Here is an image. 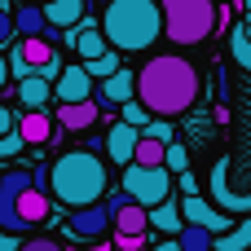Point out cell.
I'll list each match as a JSON object with an SVG mask.
<instances>
[{"instance_id":"obj_22","label":"cell","mask_w":251,"mask_h":251,"mask_svg":"<svg viewBox=\"0 0 251 251\" xmlns=\"http://www.w3.org/2000/svg\"><path fill=\"white\" fill-rule=\"evenodd\" d=\"M229 49H234V62L251 71V18H243V22L234 26V35H229Z\"/></svg>"},{"instance_id":"obj_14","label":"cell","mask_w":251,"mask_h":251,"mask_svg":"<svg viewBox=\"0 0 251 251\" xmlns=\"http://www.w3.org/2000/svg\"><path fill=\"white\" fill-rule=\"evenodd\" d=\"M49 97H53V79H44L40 71H31V75H22V79H18V101H22L26 110L49 106Z\"/></svg>"},{"instance_id":"obj_4","label":"cell","mask_w":251,"mask_h":251,"mask_svg":"<svg viewBox=\"0 0 251 251\" xmlns=\"http://www.w3.org/2000/svg\"><path fill=\"white\" fill-rule=\"evenodd\" d=\"M159 13H163V40H172L176 49H194L212 40L221 22L216 0H159Z\"/></svg>"},{"instance_id":"obj_23","label":"cell","mask_w":251,"mask_h":251,"mask_svg":"<svg viewBox=\"0 0 251 251\" xmlns=\"http://www.w3.org/2000/svg\"><path fill=\"white\" fill-rule=\"evenodd\" d=\"M163 150H168V141H159V137H137V150H132V163H163Z\"/></svg>"},{"instance_id":"obj_7","label":"cell","mask_w":251,"mask_h":251,"mask_svg":"<svg viewBox=\"0 0 251 251\" xmlns=\"http://www.w3.org/2000/svg\"><path fill=\"white\" fill-rule=\"evenodd\" d=\"M13 212H18V225H22V229H35V225H44V221H57V212H53V203H49V185H44V181H31V185L18 194Z\"/></svg>"},{"instance_id":"obj_26","label":"cell","mask_w":251,"mask_h":251,"mask_svg":"<svg viewBox=\"0 0 251 251\" xmlns=\"http://www.w3.org/2000/svg\"><path fill=\"white\" fill-rule=\"evenodd\" d=\"M119 110H124V119H128V124H137V128H146V119H150V110H146V101H141V97H128Z\"/></svg>"},{"instance_id":"obj_19","label":"cell","mask_w":251,"mask_h":251,"mask_svg":"<svg viewBox=\"0 0 251 251\" xmlns=\"http://www.w3.org/2000/svg\"><path fill=\"white\" fill-rule=\"evenodd\" d=\"M13 31H18V35H40V31H49L44 4H40V0H35V4H22V9L13 13Z\"/></svg>"},{"instance_id":"obj_33","label":"cell","mask_w":251,"mask_h":251,"mask_svg":"<svg viewBox=\"0 0 251 251\" xmlns=\"http://www.w3.org/2000/svg\"><path fill=\"white\" fill-rule=\"evenodd\" d=\"M9 35H13V13H4V9H0V44H4Z\"/></svg>"},{"instance_id":"obj_9","label":"cell","mask_w":251,"mask_h":251,"mask_svg":"<svg viewBox=\"0 0 251 251\" xmlns=\"http://www.w3.org/2000/svg\"><path fill=\"white\" fill-rule=\"evenodd\" d=\"M110 229H115V234H146V229H150V212H146V203L119 194V199H115V212H110Z\"/></svg>"},{"instance_id":"obj_20","label":"cell","mask_w":251,"mask_h":251,"mask_svg":"<svg viewBox=\"0 0 251 251\" xmlns=\"http://www.w3.org/2000/svg\"><path fill=\"white\" fill-rule=\"evenodd\" d=\"M18 53L31 62V66H44L49 57H57V49H53V40H49V31H40V35H22V44H18Z\"/></svg>"},{"instance_id":"obj_5","label":"cell","mask_w":251,"mask_h":251,"mask_svg":"<svg viewBox=\"0 0 251 251\" xmlns=\"http://www.w3.org/2000/svg\"><path fill=\"white\" fill-rule=\"evenodd\" d=\"M172 181H176V172L163 168V163H124V194L137 199V203H146V207H154L159 199H168Z\"/></svg>"},{"instance_id":"obj_17","label":"cell","mask_w":251,"mask_h":251,"mask_svg":"<svg viewBox=\"0 0 251 251\" xmlns=\"http://www.w3.org/2000/svg\"><path fill=\"white\" fill-rule=\"evenodd\" d=\"M146 212H150V229H159V234H176V229L185 225L181 203H172V199H159V203L146 207Z\"/></svg>"},{"instance_id":"obj_27","label":"cell","mask_w":251,"mask_h":251,"mask_svg":"<svg viewBox=\"0 0 251 251\" xmlns=\"http://www.w3.org/2000/svg\"><path fill=\"white\" fill-rule=\"evenodd\" d=\"M26 141H22V132H18V124L9 128V132H0V159H18V150H22Z\"/></svg>"},{"instance_id":"obj_11","label":"cell","mask_w":251,"mask_h":251,"mask_svg":"<svg viewBox=\"0 0 251 251\" xmlns=\"http://www.w3.org/2000/svg\"><path fill=\"white\" fill-rule=\"evenodd\" d=\"M53 97L57 101H84V97H93V75L84 66H62V75L53 79Z\"/></svg>"},{"instance_id":"obj_6","label":"cell","mask_w":251,"mask_h":251,"mask_svg":"<svg viewBox=\"0 0 251 251\" xmlns=\"http://www.w3.org/2000/svg\"><path fill=\"white\" fill-rule=\"evenodd\" d=\"M110 212H115V199L110 203H79V207H71L66 212V229H71V238H79V243H97V238H106V229H110Z\"/></svg>"},{"instance_id":"obj_31","label":"cell","mask_w":251,"mask_h":251,"mask_svg":"<svg viewBox=\"0 0 251 251\" xmlns=\"http://www.w3.org/2000/svg\"><path fill=\"white\" fill-rule=\"evenodd\" d=\"M22 251H57L53 238H31V243H22Z\"/></svg>"},{"instance_id":"obj_18","label":"cell","mask_w":251,"mask_h":251,"mask_svg":"<svg viewBox=\"0 0 251 251\" xmlns=\"http://www.w3.org/2000/svg\"><path fill=\"white\" fill-rule=\"evenodd\" d=\"M212 247H216V251H247V247H251V212H243V221H238V225L221 229V234L212 238Z\"/></svg>"},{"instance_id":"obj_3","label":"cell","mask_w":251,"mask_h":251,"mask_svg":"<svg viewBox=\"0 0 251 251\" xmlns=\"http://www.w3.org/2000/svg\"><path fill=\"white\" fill-rule=\"evenodd\" d=\"M101 35L119 53H146L163 35L159 0H106V9H101Z\"/></svg>"},{"instance_id":"obj_35","label":"cell","mask_w":251,"mask_h":251,"mask_svg":"<svg viewBox=\"0 0 251 251\" xmlns=\"http://www.w3.org/2000/svg\"><path fill=\"white\" fill-rule=\"evenodd\" d=\"M4 84H9V57L0 53V88H4Z\"/></svg>"},{"instance_id":"obj_30","label":"cell","mask_w":251,"mask_h":251,"mask_svg":"<svg viewBox=\"0 0 251 251\" xmlns=\"http://www.w3.org/2000/svg\"><path fill=\"white\" fill-rule=\"evenodd\" d=\"M35 71H40L44 79H57V75H62V57H49V62H44V66H35Z\"/></svg>"},{"instance_id":"obj_36","label":"cell","mask_w":251,"mask_h":251,"mask_svg":"<svg viewBox=\"0 0 251 251\" xmlns=\"http://www.w3.org/2000/svg\"><path fill=\"white\" fill-rule=\"evenodd\" d=\"M40 4H44V0H40Z\"/></svg>"},{"instance_id":"obj_25","label":"cell","mask_w":251,"mask_h":251,"mask_svg":"<svg viewBox=\"0 0 251 251\" xmlns=\"http://www.w3.org/2000/svg\"><path fill=\"white\" fill-rule=\"evenodd\" d=\"M163 168H172V172H185V168H190V150L176 146V137H172L168 150H163Z\"/></svg>"},{"instance_id":"obj_13","label":"cell","mask_w":251,"mask_h":251,"mask_svg":"<svg viewBox=\"0 0 251 251\" xmlns=\"http://www.w3.org/2000/svg\"><path fill=\"white\" fill-rule=\"evenodd\" d=\"M181 216H185L190 225H207L212 234H221V229H229V216H221V212H216V207H212L207 199H199V190L181 199Z\"/></svg>"},{"instance_id":"obj_10","label":"cell","mask_w":251,"mask_h":251,"mask_svg":"<svg viewBox=\"0 0 251 251\" xmlns=\"http://www.w3.org/2000/svg\"><path fill=\"white\" fill-rule=\"evenodd\" d=\"M137 137H141V128H137V124H128V119H119V124L106 132V141H101V146H106V159H110V163H119V168H124V163H132Z\"/></svg>"},{"instance_id":"obj_34","label":"cell","mask_w":251,"mask_h":251,"mask_svg":"<svg viewBox=\"0 0 251 251\" xmlns=\"http://www.w3.org/2000/svg\"><path fill=\"white\" fill-rule=\"evenodd\" d=\"M13 124H18V115H13V110H9V106H0V132H9V128H13Z\"/></svg>"},{"instance_id":"obj_28","label":"cell","mask_w":251,"mask_h":251,"mask_svg":"<svg viewBox=\"0 0 251 251\" xmlns=\"http://www.w3.org/2000/svg\"><path fill=\"white\" fill-rule=\"evenodd\" d=\"M9 71H13V75H18V79H22V75H31V71H35V66H31V62H26V57H22V53H18V49H13V57H9Z\"/></svg>"},{"instance_id":"obj_32","label":"cell","mask_w":251,"mask_h":251,"mask_svg":"<svg viewBox=\"0 0 251 251\" xmlns=\"http://www.w3.org/2000/svg\"><path fill=\"white\" fill-rule=\"evenodd\" d=\"M22 243H18V234L13 229H0V251H18Z\"/></svg>"},{"instance_id":"obj_15","label":"cell","mask_w":251,"mask_h":251,"mask_svg":"<svg viewBox=\"0 0 251 251\" xmlns=\"http://www.w3.org/2000/svg\"><path fill=\"white\" fill-rule=\"evenodd\" d=\"M18 132H22L26 146H44V141L53 137V124H49L44 106H40V110H22V115H18Z\"/></svg>"},{"instance_id":"obj_12","label":"cell","mask_w":251,"mask_h":251,"mask_svg":"<svg viewBox=\"0 0 251 251\" xmlns=\"http://www.w3.org/2000/svg\"><path fill=\"white\" fill-rule=\"evenodd\" d=\"M97 115H101V106H97L93 97H84V101H62V106H57V124H62L66 132H88V128L97 124Z\"/></svg>"},{"instance_id":"obj_2","label":"cell","mask_w":251,"mask_h":251,"mask_svg":"<svg viewBox=\"0 0 251 251\" xmlns=\"http://www.w3.org/2000/svg\"><path fill=\"white\" fill-rule=\"evenodd\" d=\"M106 185H110V172L93 150H66L49 168V199L62 207L97 203V199H106Z\"/></svg>"},{"instance_id":"obj_8","label":"cell","mask_w":251,"mask_h":251,"mask_svg":"<svg viewBox=\"0 0 251 251\" xmlns=\"http://www.w3.org/2000/svg\"><path fill=\"white\" fill-rule=\"evenodd\" d=\"M128 97H137V75H128L124 66L110 71L106 79H97V88H93V101L97 106H110V110H119Z\"/></svg>"},{"instance_id":"obj_21","label":"cell","mask_w":251,"mask_h":251,"mask_svg":"<svg viewBox=\"0 0 251 251\" xmlns=\"http://www.w3.org/2000/svg\"><path fill=\"white\" fill-rule=\"evenodd\" d=\"M212 238H216V234H212L207 225H190V221H185V225L176 229V251H212Z\"/></svg>"},{"instance_id":"obj_24","label":"cell","mask_w":251,"mask_h":251,"mask_svg":"<svg viewBox=\"0 0 251 251\" xmlns=\"http://www.w3.org/2000/svg\"><path fill=\"white\" fill-rule=\"evenodd\" d=\"M84 71H88L93 79H106L110 71H119V49H101L97 57H88V62H84Z\"/></svg>"},{"instance_id":"obj_16","label":"cell","mask_w":251,"mask_h":251,"mask_svg":"<svg viewBox=\"0 0 251 251\" xmlns=\"http://www.w3.org/2000/svg\"><path fill=\"white\" fill-rule=\"evenodd\" d=\"M44 18H49V31L75 26L84 18V0H44Z\"/></svg>"},{"instance_id":"obj_1","label":"cell","mask_w":251,"mask_h":251,"mask_svg":"<svg viewBox=\"0 0 251 251\" xmlns=\"http://www.w3.org/2000/svg\"><path fill=\"white\" fill-rule=\"evenodd\" d=\"M137 97L150 115H185L199 101V71L181 53H159L137 71Z\"/></svg>"},{"instance_id":"obj_29","label":"cell","mask_w":251,"mask_h":251,"mask_svg":"<svg viewBox=\"0 0 251 251\" xmlns=\"http://www.w3.org/2000/svg\"><path fill=\"white\" fill-rule=\"evenodd\" d=\"M115 243L124 251H137V247H146V234H115Z\"/></svg>"}]
</instances>
